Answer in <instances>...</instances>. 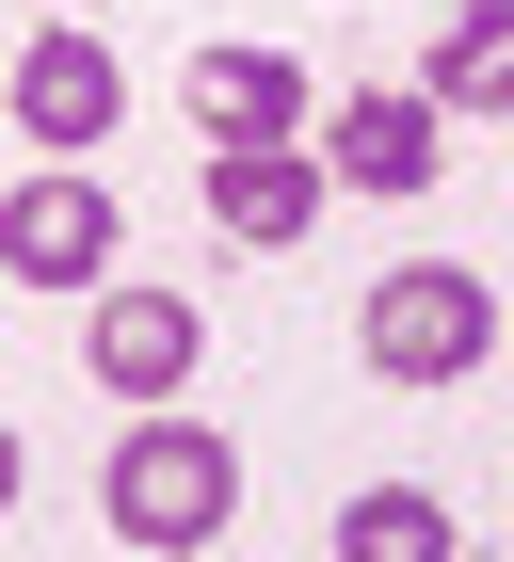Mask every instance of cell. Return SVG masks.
I'll return each instance as SVG.
<instances>
[{"instance_id":"6da1fadb","label":"cell","mask_w":514,"mask_h":562,"mask_svg":"<svg viewBox=\"0 0 514 562\" xmlns=\"http://www.w3.org/2000/svg\"><path fill=\"white\" fill-rule=\"evenodd\" d=\"M97 515H113V547H145V562H193L225 515H242V450H225L210 418L145 402V418H128V450H113V482H97Z\"/></svg>"},{"instance_id":"7a4b0ae2","label":"cell","mask_w":514,"mask_h":562,"mask_svg":"<svg viewBox=\"0 0 514 562\" xmlns=\"http://www.w3.org/2000/svg\"><path fill=\"white\" fill-rule=\"evenodd\" d=\"M354 338H370L386 386H467L482 353H499V290H482L467 258H402L370 305H354Z\"/></svg>"},{"instance_id":"3957f363","label":"cell","mask_w":514,"mask_h":562,"mask_svg":"<svg viewBox=\"0 0 514 562\" xmlns=\"http://www.w3.org/2000/svg\"><path fill=\"white\" fill-rule=\"evenodd\" d=\"M434 161H450L434 81H354L338 113H322V177H338V193H434Z\"/></svg>"},{"instance_id":"277c9868","label":"cell","mask_w":514,"mask_h":562,"mask_svg":"<svg viewBox=\"0 0 514 562\" xmlns=\"http://www.w3.org/2000/svg\"><path fill=\"white\" fill-rule=\"evenodd\" d=\"M0 273H16V290H97V273H113V193H97L81 161L16 177V193H0Z\"/></svg>"},{"instance_id":"5b68a950","label":"cell","mask_w":514,"mask_h":562,"mask_svg":"<svg viewBox=\"0 0 514 562\" xmlns=\"http://www.w3.org/2000/svg\"><path fill=\"white\" fill-rule=\"evenodd\" d=\"M193 353H210V322H193V305H177V290H113V273H97V322H81V370H97V386L128 402V418L193 386Z\"/></svg>"},{"instance_id":"8992f818","label":"cell","mask_w":514,"mask_h":562,"mask_svg":"<svg viewBox=\"0 0 514 562\" xmlns=\"http://www.w3.org/2000/svg\"><path fill=\"white\" fill-rule=\"evenodd\" d=\"M0 97H16V130H33L48 161H81V145H113V130H128V65H113L97 33H33Z\"/></svg>"},{"instance_id":"52a82bcc","label":"cell","mask_w":514,"mask_h":562,"mask_svg":"<svg viewBox=\"0 0 514 562\" xmlns=\"http://www.w3.org/2000/svg\"><path fill=\"white\" fill-rule=\"evenodd\" d=\"M177 97H193V130H210V145H305V113H322V81H305L290 48H242V33L193 48V81H177Z\"/></svg>"},{"instance_id":"ba28073f","label":"cell","mask_w":514,"mask_h":562,"mask_svg":"<svg viewBox=\"0 0 514 562\" xmlns=\"http://www.w3.org/2000/svg\"><path fill=\"white\" fill-rule=\"evenodd\" d=\"M322 210H338V177L305 161V145H210V225H225V241L290 258V241H305Z\"/></svg>"},{"instance_id":"9c48e42d","label":"cell","mask_w":514,"mask_h":562,"mask_svg":"<svg viewBox=\"0 0 514 562\" xmlns=\"http://www.w3.org/2000/svg\"><path fill=\"white\" fill-rule=\"evenodd\" d=\"M418 81H434V113H499L514 130V0H467V16L418 48Z\"/></svg>"},{"instance_id":"30bf717a","label":"cell","mask_w":514,"mask_h":562,"mask_svg":"<svg viewBox=\"0 0 514 562\" xmlns=\"http://www.w3.org/2000/svg\"><path fill=\"white\" fill-rule=\"evenodd\" d=\"M338 562H450V515L418 482H370V498H338Z\"/></svg>"},{"instance_id":"8fae6325","label":"cell","mask_w":514,"mask_h":562,"mask_svg":"<svg viewBox=\"0 0 514 562\" xmlns=\"http://www.w3.org/2000/svg\"><path fill=\"white\" fill-rule=\"evenodd\" d=\"M0 515H16V418H0Z\"/></svg>"}]
</instances>
